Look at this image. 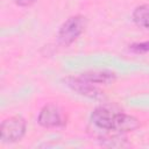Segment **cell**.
Returning <instances> with one entry per match:
<instances>
[{"instance_id":"obj_10","label":"cell","mask_w":149,"mask_h":149,"mask_svg":"<svg viewBox=\"0 0 149 149\" xmlns=\"http://www.w3.org/2000/svg\"><path fill=\"white\" fill-rule=\"evenodd\" d=\"M36 0H14V2L20 7H29L31 6Z\"/></svg>"},{"instance_id":"obj_8","label":"cell","mask_w":149,"mask_h":149,"mask_svg":"<svg viewBox=\"0 0 149 149\" xmlns=\"http://www.w3.org/2000/svg\"><path fill=\"white\" fill-rule=\"evenodd\" d=\"M133 21L142 28L149 30V5H140L133 12Z\"/></svg>"},{"instance_id":"obj_3","label":"cell","mask_w":149,"mask_h":149,"mask_svg":"<svg viewBox=\"0 0 149 149\" xmlns=\"http://www.w3.org/2000/svg\"><path fill=\"white\" fill-rule=\"evenodd\" d=\"M37 122L43 128H56L65 123L64 115L61 108L55 104L44 105L37 116Z\"/></svg>"},{"instance_id":"obj_5","label":"cell","mask_w":149,"mask_h":149,"mask_svg":"<svg viewBox=\"0 0 149 149\" xmlns=\"http://www.w3.org/2000/svg\"><path fill=\"white\" fill-rule=\"evenodd\" d=\"M116 113L118 112H114L113 109L100 106V107H97L92 112L91 121L99 129H102L106 132H113Z\"/></svg>"},{"instance_id":"obj_7","label":"cell","mask_w":149,"mask_h":149,"mask_svg":"<svg viewBox=\"0 0 149 149\" xmlns=\"http://www.w3.org/2000/svg\"><path fill=\"white\" fill-rule=\"evenodd\" d=\"M139 126H140V121L135 116L126 113H116L113 132L125 134V133H129L137 129Z\"/></svg>"},{"instance_id":"obj_4","label":"cell","mask_w":149,"mask_h":149,"mask_svg":"<svg viewBox=\"0 0 149 149\" xmlns=\"http://www.w3.org/2000/svg\"><path fill=\"white\" fill-rule=\"evenodd\" d=\"M64 83L73 92H76L83 97H86V98L99 99L104 95L102 92L97 87V85L83 79L80 76H78V77L69 76V77L64 78Z\"/></svg>"},{"instance_id":"obj_2","label":"cell","mask_w":149,"mask_h":149,"mask_svg":"<svg viewBox=\"0 0 149 149\" xmlns=\"http://www.w3.org/2000/svg\"><path fill=\"white\" fill-rule=\"evenodd\" d=\"M27 130V122L20 115L5 119L0 126L1 141L3 143H14L20 141Z\"/></svg>"},{"instance_id":"obj_1","label":"cell","mask_w":149,"mask_h":149,"mask_svg":"<svg viewBox=\"0 0 149 149\" xmlns=\"http://www.w3.org/2000/svg\"><path fill=\"white\" fill-rule=\"evenodd\" d=\"M87 24L86 17L83 15H73L66 19L58 29L57 40L58 43L68 47L72 44L85 30Z\"/></svg>"},{"instance_id":"obj_9","label":"cell","mask_w":149,"mask_h":149,"mask_svg":"<svg viewBox=\"0 0 149 149\" xmlns=\"http://www.w3.org/2000/svg\"><path fill=\"white\" fill-rule=\"evenodd\" d=\"M129 50L134 54H147V52H149V41L133 43L129 45Z\"/></svg>"},{"instance_id":"obj_6","label":"cell","mask_w":149,"mask_h":149,"mask_svg":"<svg viewBox=\"0 0 149 149\" xmlns=\"http://www.w3.org/2000/svg\"><path fill=\"white\" fill-rule=\"evenodd\" d=\"M79 76L83 79H85V80H87L94 85L112 84L116 79V74L112 71H108V70H91V71L83 72Z\"/></svg>"}]
</instances>
